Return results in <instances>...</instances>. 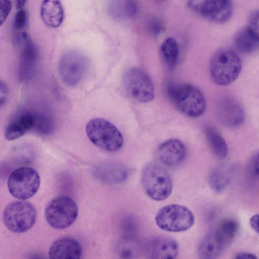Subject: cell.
Returning a JSON list of instances; mask_svg holds the SVG:
<instances>
[{
	"mask_svg": "<svg viewBox=\"0 0 259 259\" xmlns=\"http://www.w3.org/2000/svg\"><path fill=\"white\" fill-rule=\"evenodd\" d=\"M254 168L256 173L259 175V152L257 153L254 159Z\"/></svg>",
	"mask_w": 259,
	"mask_h": 259,
	"instance_id": "obj_36",
	"label": "cell"
},
{
	"mask_svg": "<svg viewBox=\"0 0 259 259\" xmlns=\"http://www.w3.org/2000/svg\"><path fill=\"white\" fill-rule=\"evenodd\" d=\"M54 124L52 117L48 114L35 112L33 130L41 134H48L53 131Z\"/></svg>",
	"mask_w": 259,
	"mask_h": 259,
	"instance_id": "obj_27",
	"label": "cell"
},
{
	"mask_svg": "<svg viewBox=\"0 0 259 259\" xmlns=\"http://www.w3.org/2000/svg\"><path fill=\"white\" fill-rule=\"evenodd\" d=\"M27 15L24 10L21 9L16 14L13 26L15 29L20 30L24 27L26 24Z\"/></svg>",
	"mask_w": 259,
	"mask_h": 259,
	"instance_id": "obj_30",
	"label": "cell"
},
{
	"mask_svg": "<svg viewBox=\"0 0 259 259\" xmlns=\"http://www.w3.org/2000/svg\"><path fill=\"white\" fill-rule=\"evenodd\" d=\"M236 258H257V256L255 255L248 252H241L238 254L235 257Z\"/></svg>",
	"mask_w": 259,
	"mask_h": 259,
	"instance_id": "obj_35",
	"label": "cell"
},
{
	"mask_svg": "<svg viewBox=\"0 0 259 259\" xmlns=\"http://www.w3.org/2000/svg\"><path fill=\"white\" fill-rule=\"evenodd\" d=\"M75 202L66 196H59L52 199L45 209V218L48 224L57 229L70 227L78 215Z\"/></svg>",
	"mask_w": 259,
	"mask_h": 259,
	"instance_id": "obj_7",
	"label": "cell"
},
{
	"mask_svg": "<svg viewBox=\"0 0 259 259\" xmlns=\"http://www.w3.org/2000/svg\"><path fill=\"white\" fill-rule=\"evenodd\" d=\"M88 58L77 51L65 53L60 59L58 72L63 82L69 86L77 85L88 72Z\"/></svg>",
	"mask_w": 259,
	"mask_h": 259,
	"instance_id": "obj_9",
	"label": "cell"
},
{
	"mask_svg": "<svg viewBox=\"0 0 259 259\" xmlns=\"http://www.w3.org/2000/svg\"><path fill=\"white\" fill-rule=\"evenodd\" d=\"M166 92L171 102L184 114L191 117H198L204 112L206 108L204 97L195 86L170 81L166 85Z\"/></svg>",
	"mask_w": 259,
	"mask_h": 259,
	"instance_id": "obj_1",
	"label": "cell"
},
{
	"mask_svg": "<svg viewBox=\"0 0 259 259\" xmlns=\"http://www.w3.org/2000/svg\"><path fill=\"white\" fill-rule=\"evenodd\" d=\"M85 130L90 141L106 151L116 152L123 146L122 134L114 125L105 119H91L87 124Z\"/></svg>",
	"mask_w": 259,
	"mask_h": 259,
	"instance_id": "obj_5",
	"label": "cell"
},
{
	"mask_svg": "<svg viewBox=\"0 0 259 259\" xmlns=\"http://www.w3.org/2000/svg\"><path fill=\"white\" fill-rule=\"evenodd\" d=\"M228 180L227 173L222 168H214L209 174V186L215 192L222 191L227 185Z\"/></svg>",
	"mask_w": 259,
	"mask_h": 259,
	"instance_id": "obj_26",
	"label": "cell"
},
{
	"mask_svg": "<svg viewBox=\"0 0 259 259\" xmlns=\"http://www.w3.org/2000/svg\"><path fill=\"white\" fill-rule=\"evenodd\" d=\"M36 218V210L30 203L16 201L8 204L3 213L5 226L11 231L21 233L32 228Z\"/></svg>",
	"mask_w": 259,
	"mask_h": 259,
	"instance_id": "obj_8",
	"label": "cell"
},
{
	"mask_svg": "<svg viewBox=\"0 0 259 259\" xmlns=\"http://www.w3.org/2000/svg\"><path fill=\"white\" fill-rule=\"evenodd\" d=\"M12 5L9 0H0V20L2 26L10 13Z\"/></svg>",
	"mask_w": 259,
	"mask_h": 259,
	"instance_id": "obj_31",
	"label": "cell"
},
{
	"mask_svg": "<svg viewBox=\"0 0 259 259\" xmlns=\"http://www.w3.org/2000/svg\"><path fill=\"white\" fill-rule=\"evenodd\" d=\"M109 12L111 16L116 19L128 20L136 14V3L135 0H112Z\"/></svg>",
	"mask_w": 259,
	"mask_h": 259,
	"instance_id": "obj_21",
	"label": "cell"
},
{
	"mask_svg": "<svg viewBox=\"0 0 259 259\" xmlns=\"http://www.w3.org/2000/svg\"><path fill=\"white\" fill-rule=\"evenodd\" d=\"M123 84L128 94L141 103H148L154 97V88L147 73L138 67H132L123 76Z\"/></svg>",
	"mask_w": 259,
	"mask_h": 259,
	"instance_id": "obj_11",
	"label": "cell"
},
{
	"mask_svg": "<svg viewBox=\"0 0 259 259\" xmlns=\"http://www.w3.org/2000/svg\"><path fill=\"white\" fill-rule=\"evenodd\" d=\"M204 133L212 151L219 158H225L228 154L227 143L219 132L211 125L205 127Z\"/></svg>",
	"mask_w": 259,
	"mask_h": 259,
	"instance_id": "obj_22",
	"label": "cell"
},
{
	"mask_svg": "<svg viewBox=\"0 0 259 259\" xmlns=\"http://www.w3.org/2000/svg\"><path fill=\"white\" fill-rule=\"evenodd\" d=\"M19 48L22 50L18 76L21 81H26L31 79L34 73L38 59V51L35 44L29 37Z\"/></svg>",
	"mask_w": 259,
	"mask_h": 259,
	"instance_id": "obj_15",
	"label": "cell"
},
{
	"mask_svg": "<svg viewBox=\"0 0 259 259\" xmlns=\"http://www.w3.org/2000/svg\"><path fill=\"white\" fill-rule=\"evenodd\" d=\"M157 226L161 230L170 232H180L191 228L195 218L187 207L176 204L163 206L157 212L155 218Z\"/></svg>",
	"mask_w": 259,
	"mask_h": 259,
	"instance_id": "obj_6",
	"label": "cell"
},
{
	"mask_svg": "<svg viewBox=\"0 0 259 259\" xmlns=\"http://www.w3.org/2000/svg\"><path fill=\"white\" fill-rule=\"evenodd\" d=\"M188 5L198 15L217 23L228 21L233 12L231 0H188Z\"/></svg>",
	"mask_w": 259,
	"mask_h": 259,
	"instance_id": "obj_12",
	"label": "cell"
},
{
	"mask_svg": "<svg viewBox=\"0 0 259 259\" xmlns=\"http://www.w3.org/2000/svg\"><path fill=\"white\" fill-rule=\"evenodd\" d=\"M238 227V223L234 220L222 221L200 242L197 251L198 257L201 259L218 257L234 239Z\"/></svg>",
	"mask_w": 259,
	"mask_h": 259,
	"instance_id": "obj_2",
	"label": "cell"
},
{
	"mask_svg": "<svg viewBox=\"0 0 259 259\" xmlns=\"http://www.w3.org/2000/svg\"><path fill=\"white\" fill-rule=\"evenodd\" d=\"M242 67V60L238 54L232 49L223 48L212 56L210 63V74L216 84L227 85L237 79Z\"/></svg>",
	"mask_w": 259,
	"mask_h": 259,
	"instance_id": "obj_3",
	"label": "cell"
},
{
	"mask_svg": "<svg viewBox=\"0 0 259 259\" xmlns=\"http://www.w3.org/2000/svg\"><path fill=\"white\" fill-rule=\"evenodd\" d=\"M140 250L141 245L138 237H122L118 250L121 258H136L139 254Z\"/></svg>",
	"mask_w": 259,
	"mask_h": 259,
	"instance_id": "obj_25",
	"label": "cell"
},
{
	"mask_svg": "<svg viewBox=\"0 0 259 259\" xmlns=\"http://www.w3.org/2000/svg\"><path fill=\"white\" fill-rule=\"evenodd\" d=\"M249 222L251 228L259 234V214L253 215L250 219Z\"/></svg>",
	"mask_w": 259,
	"mask_h": 259,
	"instance_id": "obj_34",
	"label": "cell"
},
{
	"mask_svg": "<svg viewBox=\"0 0 259 259\" xmlns=\"http://www.w3.org/2000/svg\"><path fill=\"white\" fill-rule=\"evenodd\" d=\"M187 149L185 144L177 139H170L159 147L157 155L161 163L167 166L179 164L185 159Z\"/></svg>",
	"mask_w": 259,
	"mask_h": 259,
	"instance_id": "obj_17",
	"label": "cell"
},
{
	"mask_svg": "<svg viewBox=\"0 0 259 259\" xmlns=\"http://www.w3.org/2000/svg\"><path fill=\"white\" fill-rule=\"evenodd\" d=\"M247 27L254 37L259 40V10L251 14Z\"/></svg>",
	"mask_w": 259,
	"mask_h": 259,
	"instance_id": "obj_29",
	"label": "cell"
},
{
	"mask_svg": "<svg viewBox=\"0 0 259 259\" xmlns=\"http://www.w3.org/2000/svg\"><path fill=\"white\" fill-rule=\"evenodd\" d=\"M141 183L146 194L156 201L166 199L172 190L170 175L164 167L154 162H149L144 166Z\"/></svg>",
	"mask_w": 259,
	"mask_h": 259,
	"instance_id": "obj_4",
	"label": "cell"
},
{
	"mask_svg": "<svg viewBox=\"0 0 259 259\" xmlns=\"http://www.w3.org/2000/svg\"><path fill=\"white\" fill-rule=\"evenodd\" d=\"M160 52L166 65L169 69H172L176 66L179 56L177 42L173 38H166L161 44Z\"/></svg>",
	"mask_w": 259,
	"mask_h": 259,
	"instance_id": "obj_24",
	"label": "cell"
},
{
	"mask_svg": "<svg viewBox=\"0 0 259 259\" xmlns=\"http://www.w3.org/2000/svg\"><path fill=\"white\" fill-rule=\"evenodd\" d=\"M0 91H1V106L5 103L7 101L8 95V89L6 84L3 81H1L0 85Z\"/></svg>",
	"mask_w": 259,
	"mask_h": 259,
	"instance_id": "obj_33",
	"label": "cell"
},
{
	"mask_svg": "<svg viewBox=\"0 0 259 259\" xmlns=\"http://www.w3.org/2000/svg\"><path fill=\"white\" fill-rule=\"evenodd\" d=\"M120 227L122 237H138L139 226L135 217H125L121 221Z\"/></svg>",
	"mask_w": 259,
	"mask_h": 259,
	"instance_id": "obj_28",
	"label": "cell"
},
{
	"mask_svg": "<svg viewBox=\"0 0 259 259\" xmlns=\"http://www.w3.org/2000/svg\"><path fill=\"white\" fill-rule=\"evenodd\" d=\"M40 16L48 26L57 28L64 19V10L60 0H43L40 6Z\"/></svg>",
	"mask_w": 259,
	"mask_h": 259,
	"instance_id": "obj_20",
	"label": "cell"
},
{
	"mask_svg": "<svg viewBox=\"0 0 259 259\" xmlns=\"http://www.w3.org/2000/svg\"><path fill=\"white\" fill-rule=\"evenodd\" d=\"M26 0H16V5L18 9H21L24 6Z\"/></svg>",
	"mask_w": 259,
	"mask_h": 259,
	"instance_id": "obj_37",
	"label": "cell"
},
{
	"mask_svg": "<svg viewBox=\"0 0 259 259\" xmlns=\"http://www.w3.org/2000/svg\"><path fill=\"white\" fill-rule=\"evenodd\" d=\"M218 113L222 123L230 128L239 126L245 119V112L242 105L237 99L230 96L225 97L220 100Z\"/></svg>",
	"mask_w": 259,
	"mask_h": 259,
	"instance_id": "obj_13",
	"label": "cell"
},
{
	"mask_svg": "<svg viewBox=\"0 0 259 259\" xmlns=\"http://www.w3.org/2000/svg\"><path fill=\"white\" fill-rule=\"evenodd\" d=\"M7 185L9 191L13 197L26 200L37 192L40 185V178L33 168L21 167L11 174Z\"/></svg>",
	"mask_w": 259,
	"mask_h": 259,
	"instance_id": "obj_10",
	"label": "cell"
},
{
	"mask_svg": "<svg viewBox=\"0 0 259 259\" xmlns=\"http://www.w3.org/2000/svg\"><path fill=\"white\" fill-rule=\"evenodd\" d=\"M94 175L99 180L110 184H119L125 181L129 175L128 168L116 161L106 162L99 164L94 169Z\"/></svg>",
	"mask_w": 259,
	"mask_h": 259,
	"instance_id": "obj_16",
	"label": "cell"
},
{
	"mask_svg": "<svg viewBox=\"0 0 259 259\" xmlns=\"http://www.w3.org/2000/svg\"><path fill=\"white\" fill-rule=\"evenodd\" d=\"M35 112L22 110L14 115L5 130V137L9 141L19 138L28 131L33 129L35 122Z\"/></svg>",
	"mask_w": 259,
	"mask_h": 259,
	"instance_id": "obj_14",
	"label": "cell"
},
{
	"mask_svg": "<svg viewBox=\"0 0 259 259\" xmlns=\"http://www.w3.org/2000/svg\"><path fill=\"white\" fill-rule=\"evenodd\" d=\"M148 257L154 259H173L179 252L177 242L167 237H160L150 241L146 246Z\"/></svg>",
	"mask_w": 259,
	"mask_h": 259,
	"instance_id": "obj_18",
	"label": "cell"
},
{
	"mask_svg": "<svg viewBox=\"0 0 259 259\" xmlns=\"http://www.w3.org/2000/svg\"><path fill=\"white\" fill-rule=\"evenodd\" d=\"M82 248L79 242L70 237H63L56 240L51 246L49 256L50 258H80Z\"/></svg>",
	"mask_w": 259,
	"mask_h": 259,
	"instance_id": "obj_19",
	"label": "cell"
},
{
	"mask_svg": "<svg viewBox=\"0 0 259 259\" xmlns=\"http://www.w3.org/2000/svg\"><path fill=\"white\" fill-rule=\"evenodd\" d=\"M234 45L240 52L250 53L259 47L257 40L249 30L247 26L241 29L236 34Z\"/></svg>",
	"mask_w": 259,
	"mask_h": 259,
	"instance_id": "obj_23",
	"label": "cell"
},
{
	"mask_svg": "<svg viewBox=\"0 0 259 259\" xmlns=\"http://www.w3.org/2000/svg\"><path fill=\"white\" fill-rule=\"evenodd\" d=\"M149 29L154 35H158L163 30L162 23L157 18H152L149 23Z\"/></svg>",
	"mask_w": 259,
	"mask_h": 259,
	"instance_id": "obj_32",
	"label": "cell"
}]
</instances>
